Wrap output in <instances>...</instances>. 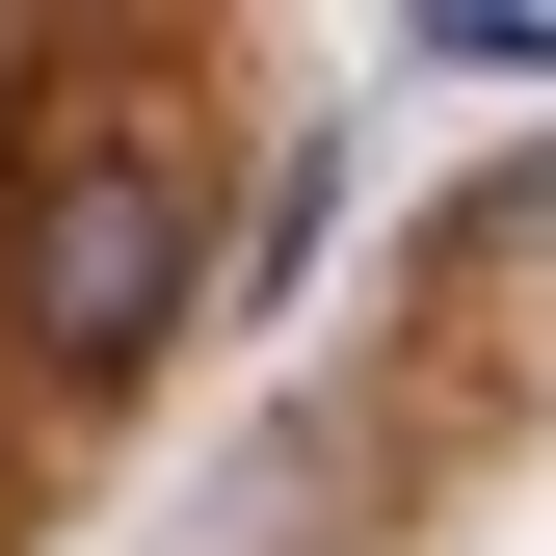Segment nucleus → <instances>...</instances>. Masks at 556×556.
Here are the masks:
<instances>
[{
    "mask_svg": "<svg viewBox=\"0 0 556 556\" xmlns=\"http://www.w3.org/2000/svg\"><path fill=\"white\" fill-rule=\"evenodd\" d=\"M186 292H213V186L186 160H53L27 213H0V318H27L53 371H132Z\"/></svg>",
    "mask_w": 556,
    "mask_h": 556,
    "instance_id": "f257e3e1",
    "label": "nucleus"
}]
</instances>
